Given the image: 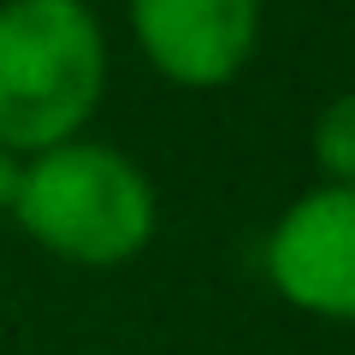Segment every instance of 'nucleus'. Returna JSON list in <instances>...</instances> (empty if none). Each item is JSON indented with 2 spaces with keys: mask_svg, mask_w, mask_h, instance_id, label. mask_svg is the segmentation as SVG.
I'll return each instance as SVG.
<instances>
[{
  "mask_svg": "<svg viewBox=\"0 0 355 355\" xmlns=\"http://www.w3.org/2000/svg\"><path fill=\"white\" fill-rule=\"evenodd\" d=\"M107 95V30L89 0H0V148L77 142Z\"/></svg>",
  "mask_w": 355,
  "mask_h": 355,
  "instance_id": "obj_1",
  "label": "nucleus"
},
{
  "mask_svg": "<svg viewBox=\"0 0 355 355\" xmlns=\"http://www.w3.org/2000/svg\"><path fill=\"white\" fill-rule=\"evenodd\" d=\"M12 219L30 243L71 266H125L160 225V196L125 148L95 137L30 154Z\"/></svg>",
  "mask_w": 355,
  "mask_h": 355,
  "instance_id": "obj_2",
  "label": "nucleus"
},
{
  "mask_svg": "<svg viewBox=\"0 0 355 355\" xmlns=\"http://www.w3.org/2000/svg\"><path fill=\"white\" fill-rule=\"evenodd\" d=\"M261 266L291 308L355 326V190L320 184L296 196L266 231Z\"/></svg>",
  "mask_w": 355,
  "mask_h": 355,
  "instance_id": "obj_3",
  "label": "nucleus"
},
{
  "mask_svg": "<svg viewBox=\"0 0 355 355\" xmlns=\"http://www.w3.org/2000/svg\"><path fill=\"white\" fill-rule=\"evenodd\" d=\"M130 36L178 89H225L261 42V0H125Z\"/></svg>",
  "mask_w": 355,
  "mask_h": 355,
  "instance_id": "obj_4",
  "label": "nucleus"
},
{
  "mask_svg": "<svg viewBox=\"0 0 355 355\" xmlns=\"http://www.w3.org/2000/svg\"><path fill=\"white\" fill-rule=\"evenodd\" d=\"M314 166L326 172V184L355 190V89L314 113Z\"/></svg>",
  "mask_w": 355,
  "mask_h": 355,
  "instance_id": "obj_5",
  "label": "nucleus"
},
{
  "mask_svg": "<svg viewBox=\"0 0 355 355\" xmlns=\"http://www.w3.org/2000/svg\"><path fill=\"white\" fill-rule=\"evenodd\" d=\"M18 178H24V160L0 148V214H12V202H18Z\"/></svg>",
  "mask_w": 355,
  "mask_h": 355,
  "instance_id": "obj_6",
  "label": "nucleus"
}]
</instances>
